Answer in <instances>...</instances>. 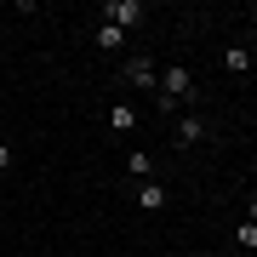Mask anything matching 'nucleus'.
I'll list each match as a JSON object with an SVG mask.
<instances>
[{
    "instance_id": "ddd939ff",
    "label": "nucleus",
    "mask_w": 257,
    "mask_h": 257,
    "mask_svg": "<svg viewBox=\"0 0 257 257\" xmlns=\"http://www.w3.org/2000/svg\"><path fill=\"white\" fill-rule=\"evenodd\" d=\"M0 143H6V138H0Z\"/></svg>"
},
{
    "instance_id": "9b49d317",
    "label": "nucleus",
    "mask_w": 257,
    "mask_h": 257,
    "mask_svg": "<svg viewBox=\"0 0 257 257\" xmlns=\"http://www.w3.org/2000/svg\"><path fill=\"white\" fill-rule=\"evenodd\" d=\"M6 166H12V149H6V143H0V172H6Z\"/></svg>"
},
{
    "instance_id": "f03ea898",
    "label": "nucleus",
    "mask_w": 257,
    "mask_h": 257,
    "mask_svg": "<svg viewBox=\"0 0 257 257\" xmlns=\"http://www.w3.org/2000/svg\"><path fill=\"white\" fill-rule=\"evenodd\" d=\"M103 23H114L120 35H126V29L143 23V6H138V0H109V6H103Z\"/></svg>"
},
{
    "instance_id": "f8f14e48",
    "label": "nucleus",
    "mask_w": 257,
    "mask_h": 257,
    "mask_svg": "<svg viewBox=\"0 0 257 257\" xmlns=\"http://www.w3.org/2000/svg\"><path fill=\"white\" fill-rule=\"evenodd\" d=\"M246 223H257V200H246Z\"/></svg>"
},
{
    "instance_id": "6e6552de",
    "label": "nucleus",
    "mask_w": 257,
    "mask_h": 257,
    "mask_svg": "<svg viewBox=\"0 0 257 257\" xmlns=\"http://www.w3.org/2000/svg\"><path fill=\"white\" fill-rule=\"evenodd\" d=\"M223 63H229V74H246V69H251V52H246V46H229Z\"/></svg>"
},
{
    "instance_id": "423d86ee",
    "label": "nucleus",
    "mask_w": 257,
    "mask_h": 257,
    "mask_svg": "<svg viewBox=\"0 0 257 257\" xmlns=\"http://www.w3.org/2000/svg\"><path fill=\"white\" fill-rule=\"evenodd\" d=\"M92 40H97V52H120V46H126V35H120L114 23H97V35H92Z\"/></svg>"
},
{
    "instance_id": "7ed1b4c3",
    "label": "nucleus",
    "mask_w": 257,
    "mask_h": 257,
    "mask_svg": "<svg viewBox=\"0 0 257 257\" xmlns=\"http://www.w3.org/2000/svg\"><path fill=\"white\" fill-rule=\"evenodd\" d=\"M120 74H126L138 92H160V69L149 63V57H126V69H120Z\"/></svg>"
},
{
    "instance_id": "f257e3e1",
    "label": "nucleus",
    "mask_w": 257,
    "mask_h": 257,
    "mask_svg": "<svg viewBox=\"0 0 257 257\" xmlns=\"http://www.w3.org/2000/svg\"><path fill=\"white\" fill-rule=\"evenodd\" d=\"M194 97V74L183 63H166L160 69V109H177V103H189Z\"/></svg>"
},
{
    "instance_id": "20e7f679",
    "label": "nucleus",
    "mask_w": 257,
    "mask_h": 257,
    "mask_svg": "<svg viewBox=\"0 0 257 257\" xmlns=\"http://www.w3.org/2000/svg\"><path fill=\"white\" fill-rule=\"evenodd\" d=\"M172 138H177V149H194V143H206V138H211V120H206V114H183Z\"/></svg>"
},
{
    "instance_id": "39448f33",
    "label": "nucleus",
    "mask_w": 257,
    "mask_h": 257,
    "mask_svg": "<svg viewBox=\"0 0 257 257\" xmlns=\"http://www.w3.org/2000/svg\"><path fill=\"white\" fill-rule=\"evenodd\" d=\"M166 200H172V194H166V183H155V177H149V183L138 189V206H143V211H160Z\"/></svg>"
},
{
    "instance_id": "9d476101",
    "label": "nucleus",
    "mask_w": 257,
    "mask_h": 257,
    "mask_svg": "<svg viewBox=\"0 0 257 257\" xmlns=\"http://www.w3.org/2000/svg\"><path fill=\"white\" fill-rule=\"evenodd\" d=\"M234 240H240V246L251 251V246H257V223H240V229H234Z\"/></svg>"
},
{
    "instance_id": "1a4fd4ad",
    "label": "nucleus",
    "mask_w": 257,
    "mask_h": 257,
    "mask_svg": "<svg viewBox=\"0 0 257 257\" xmlns=\"http://www.w3.org/2000/svg\"><path fill=\"white\" fill-rule=\"evenodd\" d=\"M126 172H132V177H143V183H149V172H155V166H149V155H126Z\"/></svg>"
},
{
    "instance_id": "0eeeda50",
    "label": "nucleus",
    "mask_w": 257,
    "mask_h": 257,
    "mask_svg": "<svg viewBox=\"0 0 257 257\" xmlns=\"http://www.w3.org/2000/svg\"><path fill=\"white\" fill-rule=\"evenodd\" d=\"M109 126L114 132H132V126H138V109H132V103H114V109H109Z\"/></svg>"
}]
</instances>
